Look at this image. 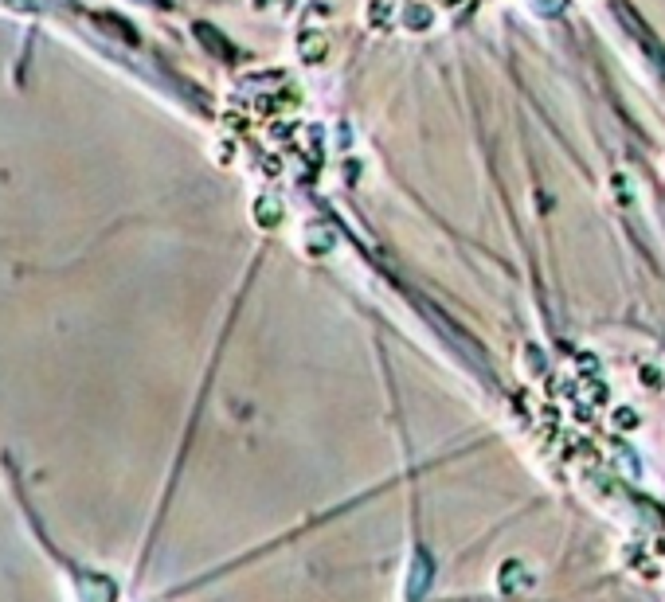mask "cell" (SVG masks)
<instances>
[{
	"instance_id": "obj_1",
	"label": "cell",
	"mask_w": 665,
	"mask_h": 602,
	"mask_svg": "<svg viewBox=\"0 0 665 602\" xmlns=\"http://www.w3.org/2000/svg\"><path fill=\"white\" fill-rule=\"evenodd\" d=\"M298 51H301V59H306V63H321V59H325V51H329V40L321 36V31L306 28L298 36Z\"/></svg>"
},
{
	"instance_id": "obj_2",
	"label": "cell",
	"mask_w": 665,
	"mask_h": 602,
	"mask_svg": "<svg viewBox=\"0 0 665 602\" xmlns=\"http://www.w3.org/2000/svg\"><path fill=\"white\" fill-rule=\"evenodd\" d=\"M431 20H435V12H431L427 4H419V0L403 8V24H408V28H415V31L431 28Z\"/></svg>"
},
{
	"instance_id": "obj_3",
	"label": "cell",
	"mask_w": 665,
	"mask_h": 602,
	"mask_svg": "<svg viewBox=\"0 0 665 602\" xmlns=\"http://www.w3.org/2000/svg\"><path fill=\"white\" fill-rule=\"evenodd\" d=\"M255 219L262 227H274V223H278V200H270V196L255 200Z\"/></svg>"
},
{
	"instance_id": "obj_4",
	"label": "cell",
	"mask_w": 665,
	"mask_h": 602,
	"mask_svg": "<svg viewBox=\"0 0 665 602\" xmlns=\"http://www.w3.org/2000/svg\"><path fill=\"white\" fill-rule=\"evenodd\" d=\"M329 247H333V235H329V231L325 227H309V250H313V255H317V250H321V255H325V250Z\"/></svg>"
},
{
	"instance_id": "obj_5",
	"label": "cell",
	"mask_w": 665,
	"mask_h": 602,
	"mask_svg": "<svg viewBox=\"0 0 665 602\" xmlns=\"http://www.w3.org/2000/svg\"><path fill=\"white\" fill-rule=\"evenodd\" d=\"M442 4H450V8H454V4H462V0H442Z\"/></svg>"
}]
</instances>
